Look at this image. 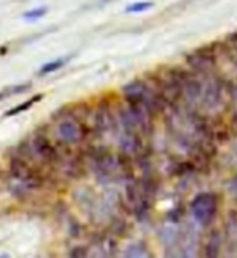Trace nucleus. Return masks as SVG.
<instances>
[{"mask_svg":"<svg viewBox=\"0 0 237 258\" xmlns=\"http://www.w3.org/2000/svg\"><path fill=\"white\" fill-rule=\"evenodd\" d=\"M195 205H200V210H195V216L199 218V220L202 221H208L211 220V213H213V200H207V196H202L199 197L197 200H195Z\"/></svg>","mask_w":237,"mask_h":258,"instance_id":"4","label":"nucleus"},{"mask_svg":"<svg viewBox=\"0 0 237 258\" xmlns=\"http://www.w3.org/2000/svg\"><path fill=\"white\" fill-rule=\"evenodd\" d=\"M71 58H73V55H70V56H62V58H55L53 61H48V63L44 64V67H40V70H39L37 75H39V76L52 75V73L62 70L63 67H67Z\"/></svg>","mask_w":237,"mask_h":258,"instance_id":"5","label":"nucleus"},{"mask_svg":"<svg viewBox=\"0 0 237 258\" xmlns=\"http://www.w3.org/2000/svg\"><path fill=\"white\" fill-rule=\"evenodd\" d=\"M31 89V83H21V84H12V86H7L0 91V100H5V99H10L13 95H20L24 94L26 91Z\"/></svg>","mask_w":237,"mask_h":258,"instance_id":"6","label":"nucleus"},{"mask_svg":"<svg viewBox=\"0 0 237 258\" xmlns=\"http://www.w3.org/2000/svg\"><path fill=\"white\" fill-rule=\"evenodd\" d=\"M184 67L192 71L195 76L200 79H207L219 71V53H218V42L207 44L203 47L195 48V50L184 55Z\"/></svg>","mask_w":237,"mask_h":258,"instance_id":"2","label":"nucleus"},{"mask_svg":"<svg viewBox=\"0 0 237 258\" xmlns=\"http://www.w3.org/2000/svg\"><path fill=\"white\" fill-rule=\"evenodd\" d=\"M47 12H48L47 7H37V8H32V10L26 12L23 16L26 20H39V18H42V16H45Z\"/></svg>","mask_w":237,"mask_h":258,"instance_id":"7","label":"nucleus"},{"mask_svg":"<svg viewBox=\"0 0 237 258\" xmlns=\"http://www.w3.org/2000/svg\"><path fill=\"white\" fill-rule=\"evenodd\" d=\"M125 258H149V255H147L142 245H133V247H129Z\"/></svg>","mask_w":237,"mask_h":258,"instance_id":"9","label":"nucleus"},{"mask_svg":"<svg viewBox=\"0 0 237 258\" xmlns=\"http://www.w3.org/2000/svg\"><path fill=\"white\" fill-rule=\"evenodd\" d=\"M55 126L52 127L53 141L65 149H73L76 145L83 144L89 134H91V126L86 121L76 118L73 115L71 105H65L52 116Z\"/></svg>","mask_w":237,"mask_h":258,"instance_id":"1","label":"nucleus"},{"mask_svg":"<svg viewBox=\"0 0 237 258\" xmlns=\"http://www.w3.org/2000/svg\"><path fill=\"white\" fill-rule=\"evenodd\" d=\"M152 7H153L152 2H136V4H131L126 8V12L128 13H142V12H147Z\"/></svg>","mask_w":237,"mask_h":258,"instance_id":"8","label":"nucleus"},{"mask_svg":"<svg viewBox=\"0 0 237 258\" xmlns=\"http://www.w3.org/2000/svg\"><path fill=\"white\" fill-rule=\"evenodd\" d=\"M42 99H44V94H36V95L29 97L28 100H24V102H21L20 105H16V107H13V108L8 110V111L5 113V118H12V116H18V115H21V113L31 110L37 102H40Z\"/></svg>","mask_w":237,"mask_h":258,"instance_id":"3","label":"nucleus"},{"mask_svg":"<svg viewBox=\"0 0 237 258\" xmlns=\"http://www.w3.org/2000/svg\"><path fill=\"white\" fill-rule=\"evenodd\" d=\"M0 258H10V256H8L7 253H2V255H0Z\"/></svg>","mask_w":237,"mask_h":258,"instance_id":"10","label":"nucleus"}]
</instances>
